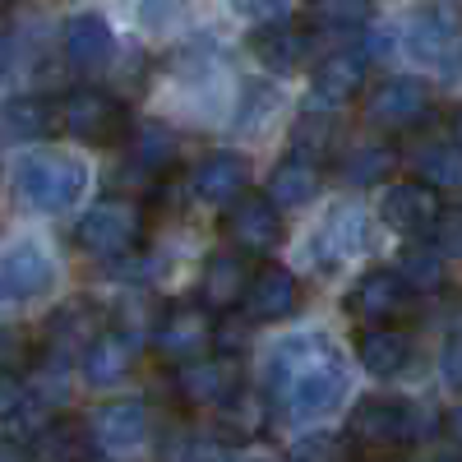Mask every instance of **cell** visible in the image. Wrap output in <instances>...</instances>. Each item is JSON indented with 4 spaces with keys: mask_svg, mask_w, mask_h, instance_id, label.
Here are the masks:
<instances>
[{
    "mask_svg": "<svg viewBox=\"0 0 462 462\" xmlns=\"http://www.w3.org/2000/svg\"><path fill=\"white\" fill-rule=\"evenodd\" d=\"M152 346L185 365V361H199L208 346H213V319L204 305H171V310L158 319V333H152Z\"/></svg>",
    "mask_w": 462,
    "mask_h": 462,
    "instance_id": "cell-7",
    "label": "cell"
},
{
    "mask_svg": "<svg viewBox=\"0 0 462 462\" xmlns=\"http://www.w3.org/2000/svg\"><path fill=\"white\" fill-rule=\"evenodd\" d=\"M263 195L273 199L278 208H300V204H310V199L319 195V162L291 152V158H282V162L273 167Z\"/></svg>",
    "mask_w": 462,
    "mask_h": 462,
    "instance_id": "cell-23",
    "label": "cell"
},
{
    "mask_svg": "<svg viewBox=\"0 0 462 462\" xmlns=\"http://www.w3.org/2000/svg\"><path fill=\"white\" fill-rule=\"evenodd\" d=\"M435 462H453V457H435Z\"/></svg>",
    "mask_w": 462,
    "mask_h": 462,
    "instance_id": "cell-44",
    "label": "cell"
},
{
    "mask_svg": "<svg viewBox=\"0 0 462 462\" xmlns=\"http://www.w3.org/2000/svg\"><path fill=\"white\" fill-rule=\"evenodd\" d=\"M379 10V0H305V14L310 23L328 28V32H352V28H365Z\"/></svg>",
    "mask_w": 462,
    "mask_h": 462,
    "instance_id": "cell-26",
    "label": "cell"
},
{
    "mask_svg": "<svg viewBox=\"0 0 462 462\" xmlns=\"http://www.w3.org/2000/svg\"><path fill=\"white\" fill-rule=\"evenodd\" d=\"M134 365V337L130 333H116V328H102L93 333V342L79 352V370L93 389H111V383H121Z\"/></svg>",
    "mask_w": 462,
    "mask_h": 462,
    "instance_id": "cell-15",
    "label": "cell"
},
{
    "mask_svg": "<svg viewBox=\"0 0 462 462\" xmlns=\"http://www.w3.org/2000/svg\"><path fill=\"white\" fill-rule=\"evenodd\" d=\"M74 241H79V250H88L97 259H125L143 245V213L125 199H102L79 217Z\"/></svg>",
    "mask_w": 462,
    "mask_h": 462,
    "instance_id": "cell-5",
    "label": "cell"
},
{
    "mask_svg": "<svg viewBox=\"0 0 462 462\" xmlns=\"http://www.w3.org/2000/svg\"><path fill=\"white\" fill-rule=\"evenodd\" d=\"M102 453H130L148 439V407L139 398H121V402H106L93 416V435H88Z\"/></svg>",
    "mask_w": 462,
    "mask_h": 462,
    "instance_id": "cell-14",
    "label": "cell"
},
{
    "mask_svg": "<svg viewBox=\"0 0 462 462\" xmlns=\"http://www.w3.org/2000/svg\"><path fill=\"white\" fill-rule=\"evenodd\" d=\"M333 134H337L333 116L310 111V116H305V121L296 125V152H300V158H310V152H324V148L333 143Z\"/></svg>",
    "mask_w": 462,
    "mask_h": 462,
    "instance_id": "cell-34",
    "label": "cell"
},
{
    "mask_svg": "<svg viewBox=\"0 0 462 462\" xmlns=\"http://www.w3.org/2000/svg\"><path fill=\"white\" fill-rule=\"evenodd\" d=\"M37 457L42 462H79L84 457V430L74 420H51L37 435Z\"/></svg>",
    "mask_w": 462,
    "mask_h": 462,
    "instance_id": "cell-31",
    "label": "cell"
},
{
    "mask_svg": "<svg viewBox=\"0 0 462 462\" xmlns=\"http://www.w3.org/2000/svg\"><path fill=\"white\" fill-rule=\"evenodd\" d=\"M346 389H352L346 361L324 333L282 337L268 356V398L287 420H319L337 411Z\"/></svg>",
    "mask_w": 462,
    "mask_h": 462,
    "instance_id": "cell-1",
    "label": "cell"
},
{
    "mask_svg": "<svg viewBox=\"0 0 462 462\" xmlns=\"http://www.w3.org/2000/svg\"><path fill=\"white\" fill-rule=\"evenodd\" d=\"M226 231H231V241H236L245 254H268L278 241H282V213L278 204L268 199V195H245L231 204L226 213Z\"/></svg>",
    "mask_w": 462,
    "mask_h": 462,
    "instance_id": "cell-11",
    "label": "cell"
},
{
    "mask_svg": "<svg viewBox=\"0 0 462 462\" xmlns=\"http://www.w3.org/2000/svg\"><path fill=\"white\" fill-rule=\"evenodd\" d=\"M0 462H28V453L19 444H10V439H0Z\"/></svg>",
    "mask_w": 462,
    "mask_h": 462,
    "instance_id": "cell-40",
    "label": "cell"
},
{
    "mask_svg": "<svg viewBox=\"0 0 462 462\" xmlns=\"http://www.w3.org/2000/svg\"><path fill=\"white\" fill-rule=\"evenodd\" d=\"M60 47H65V60L69 65H79V69H97L111 60L116 51V32L102 14H74L65 23V37H60Z\"/></svg>",
    "mask_w": 462,
    "mask_h": 462,
    "instance_id": "cell-21",
    "label": "cell"
},
{
    "mask_svg": "<svg viewBox=\"0 0 462 462\" xmlns=\"http://www.w3.org/2000/svg\"><path fill=\"white\" fill-rule=\"evenodd\" d=\"M398 278H402L416 296H420V291H439V287H444V254L430 250V245H411V250H402Z\"/></svg>",
    "mask_w": 462,
    "mask_h": 462,
    "instance_id": "cell-30",
    "label": "cell"
},
{
    "mask_svg": "<svg viewBox=\"0 0 462 462\" xmlns=\"http://www.w3.org/2000/svg\"><path fill=\"white\" fill-rule=\"evenodd\" d=\"M457 143H462V116H457Z\"/></svg>",
    "mask_w": 462,
    "mask_h": 462,
    "instance_id": "cell-43",
    "label": "cell"
},
{
    "mask_svg": "<svg viewBox=\"0 0 462 462\" xmlns=\"http://www.w3.org/2000/svg\"><path fill=\"white\" fill-rule=\"evenodd\" d=\"M365 116H370L379 130H411L416 121H426V116H430V88L420 84V79H407V74L383 79L370 93Z\"/></svg>",
    "mask_w": 462,
    "mask_h": 462,
    "instance_id": "cell-8",
    "label": "cell"
},
{
    "mask_svg": "<svg viewBox=\"0 0 462 462\" xmlns=\"http://www.w3.org/2000/svg\"><path fill=\"white\" fill-rule=\"evenodd\" d=\"M273 106H278V88L273 84H245V102L236 106V130H254L263 116H273Z\"/></svg>",
    "mask_w": 462,
    "mask_h": 462,
    "instance_id": "cell-33",
    "label": "cell"
},
{
    "mask_svg": "<svg viewBox=\"0 0 462 462\" xmlns=\"http://www.w3.org/2000/svg\"><path fill=\"white\" fill-rule=\"evenodd\" d=\"M130 158L134 167H143L148 176H162L176 167V134L167 125H143L134 139H130Z\"/></svg>",
    "mask_w": 462,
    "mask_h": 462,
    "instance_id": "cell-27",
    "label": "cell"
},
{
    "mask_svg": "<svg viewBox=\"0 0 462 462\" xmlns=\"http://www.w3.org/2000/svg\"><path fill=\"white\" fill-rule=\"evenodd\" d=\"M365 51H337L328 56L324 65H315V79H310V97L319 106H342V102H352L361 88H365Z\"/></svg>",
    "mask_w": 462,
    "mask_h": 462,
    "instance_id": "cell-17",
    "label": "cell"
},
{
    "mask_svg": "<svg viewBox=\"0 0 462 462\" xmlns=\"http://www.w3.org/2000/svg\"><path fill=\"white\" fill-rule=\"evenodd\" d=\"M411 305H416V291L393 273V268H370V273L352 287V296H346V310L370 328H389L393 319L411 315Z\"/></svg>",
    "mask_w": 462,
    "mask_h": 462,
    "instance_id": "cell-6",
    "label": "cell"
},
{
    "mask_svg": "<svg viewBox=\"0 0 462 462\" xmlns=\"http://www.w3.org/2000/svg\"><path fill=\"white\" fill-rule=\"evenodd\" d=\"M435 250L444 259H462V204L439 208V217H435Z\"/></svg>",
    "mask_w": 462,
    "mask_h": 462,
    "instance_id": "cell-35",
    "label": "cell"
},
{
    "mask_svg": "<svg viewBox=\"0 0 462 462\" xmlns=\"http://www.w3.org/2000/svg\"><path fill=\"white\" fill-rule=\"evenodd\" d=\"M420 430H426V420L402 398H365V402H356L352 426H346V435L356 444L379 448V453H398V448L416 444Z\"/></svg>",
    "mask_w": 462,
    "mask_h": 462,
    "instance_id": "cell-4",
    "label": "cell"
},
{
    "mask_svg": "<svg viewBox=\"0 0 462 462\" xmlns=\"http://www.w3.org/2000/svg\"><path fill=\"white\" fill-rule=\"evenodd\" d=\"M379 217L383 226L402 231V236H426V231H435V217H439V189L420 185V180H398L383 189Z\"/></svg>",
    "mask_w": 462,
    "mask_h": 462,
    "instance_id": "cell-10",
    "label": "cell"
},
{
    "mask_svg": "<svg viewBox=\"0 0 462 462\" xmlns=\"http://www.w3.org/2000/svg\"><path fill=\"white\" fill-rule=\"evenodd\" d=\"M439 374L453 393H462V333H453L444 342V356H439Z\"/></svg>",
    "mask_w": 462,
    "mask_h": 462,
    "instance_id": "cell-38",
    "label": "cell"
},
{
    "mask_svg": "<svg viewBox=\"0 0 462 462\" xmlns=\"http://www.w3.org/2000/svg\"><path fill=\"white\" fill-rule=\"evenodd\" d=\"M56 125L69 134V139H84V143H116L130 125V111L125 102L106 93V88H74L60 97V111H56Z\"/></svg>",
    "mask_w": 462,
    "mask_h": 462,
    "instance_id": "cell-3",
    "label": "cell"
},
{
    "mask_svg": "<svg viewBox=\"0 0 462 462\" xmlns=\"http://www.w3.org/2000/svg\"><path fill=\"white\" fill-rule=\"evenodd\" d=\"M250 51L263 69H273V74H291L305 65V56H310V37H305L300 28H291L287 19L282 23H259L250 32Z\"/></svg>",
    "mask_w": 462,
    "mask_h": 462,
    "instance_id": "cell-19",
    "label": "cell"
},
{
    "mask_svg": "<svg viewBox=\"0 0 462 462\" xmlns=\"http://www.w3.org/2000/svg\"><path fill=\"white\" fill-rule=\"evenodd\" d=\"M361 245H365V213L361 208H333L328 226L315 236V250H328L324 254V268H333L346 254H356Z\"/></svg>",
    "mask_w": 462,
    "mask_h": 462,
    "instance_id": "cell-24",
    "label": "cell"
},
{
    "mask_svg": "<svg viewBox=\"0 0 462 462\" xmlns=\"http://www.w3.org/2000/svg\"><path fill=\"white\" fill-rule=\"evenodd\" d=\"M51 278H56V263L42 245H14L10 254H0V310L42 296Z\"/></svg>",
    "mask_w": 462,
    "mask_h": 462,
    "instance_id": "cell-9",
    "label": "cell"
},
{
    "mask_svg": "<svg viewBox=\"0 0 462 462\" xmlns=\"http://www.w3.org/2000/svg\"><path fill=\"white\" fill-rule=\"evenodd\" d=\"M5 111V134L10 139H42L51 125H56V111H51V102H37V97H19V102H5L0 106Z\"/></svg>",
    "mask_w": 462,
    "mask_h": 462,
    "instance_id": "cell-29",
    "label": "cell"
},
{
    "mask_svg": "<svg viewBox=\"0 0 462 462\" xmlns=\"http://www.w3.org/2000/svg\"><path fill=\"white\" fill-rule=\"evenodd\" d=\"M5 97H10V84H5V74H0V106H5Z\"/></svg>",
    "mask_w": 462,
    "mask_h": 462,
    "instance_id": "cell-42",
    "label": "cell"
},
{
    "mask_svg": "<svg viewBox=\"0 0 462 462\" xmlns=\"http://www.w3.org/2000/svg\"><path fill=\"white\" fill-rule=\"evenodd\" d=\"M245 180H250V162L241 152H208V158L195 167L189 185L204 204H231L245 195Z\"/></svg>",
    "mask_w": 462,
    "mask_h": 462,
    "instance_id": "cell-20",
    "label": "cell"
},
{
    "mask_svg": "<svg viewBox=\"0 0 462 462\" xmlns=\"http://www.w3.org/2000/svg\"><path fill=\"white\" fill-rule=\"evenodd\" d=\"M14 189L32 213H65L84 199L88 167L65 148H32L14 162Z\"/></svg>",
    "mask_w": 462,
    "mask_h": 462,
    "instance_id": "cell-2",
    "label": "cell"
},
{
    "mask_svg": "<svg viewBox=\"0 0 462 462\" xmlns=\"http://www.w3.org/2000/svg\"><path fill=\"white\" fill-rule=\"evenodd\" d=\"M407 51H411L420 65H435V69L453 74L457 60H462V32H457V23H453L448 14L420 10V14H411V23H407Z\"/></svg>",
    "mask_w": 462,
    "mask_h": 462,
    "instance_id": "cell-12",
    "label": "cell"
},
{
    "mask_svg": "<svg viewBox=\"0 0 462 462\" xmlns=\"http://www.w3.org/2000/svg\"><path fill=\"white\" fill-rule=\"evenodd\" d=\"M287 457L291 462H342L346 457V444L337 435H328V430H315V435H300Z\"/></svg>",
    "mask_w": 462,
    "mask_h": 462,
    "instance_id": "cell-32",
    "label": "cell"
},
{
    "mask_svg": "<svg viewBox=\"0 0 462 462\" xmlns=\"http://www.w3.org/2000/svg\"><path fill=\"white\" fill-rule=\"evenodd\" d=\"M448 435L462 444V407H453V411H448Z\"/></svg>",
    "mask_w": 462,
    "mask_h": 462,
    "instance_id": "cell-41",
    "label": "cell"
},
{
    "mask_svg": "<svg viewBox=\"0 0 462 462\" xmlns=\"http://www.w3.org/2000/svg\"><path fill=\"white\" fill-rule=\"evenodd\" d=\"M245 287H250V268L236 250H217L208 254L204 263V278H199V300L204 310H231V305L245 300Z\"/></svg>",
    "mask_w": 462,
    "mask_h": 462,
    "instance_id": "cell-18",
    "label": "cell"
},
{
    "mask_svg": "<svg viewBox=\"0 0 462 462\" xmlns=\"http://www.w3.org/2000/svg\"><path fill=\"white\" fill-rule=\"evenodd\" d=\"M28 407V389L14 370H0V420H10L14 411Z\"/></svg>",
    "mask_w": 462,
    "mask_h": 462,
    "instance_id": "cell-37",
    "label": "cell"
},
{
    "mask_svg": "<svg viewBox=\"0 0 462 462\" xmlns=\"http://www.w3.org/2000/svg\"><path fill=\"white\" fill-rule=\"evenodd\" d=\"M398 167V152L389 143H365V148H352L342 158V180L346 185H374L383 176H393Z\"/></svg>",
    "mask_w": 462,
    "mask_h": 462,
    "instance_id": "cell-28",
    "label": "cell"
},
{
    "mask_svg": "<svg viewBox=\"0 0 462 462\" xmlns=\"http://www.w3.org/2000/svg\"><path fill=\"white\" fill-rule=\"evenodd\" d=\"M231 5L254 23H282L291 14V0H231Z\"/></svg>",
    "mask_w": 462,
    "mask_h": 462,
    "instance_id": "cell-36",
    "label": "cell"
},
{
    "mask_svg": "<svg viewBox=\"0 0 462 462\" xmlns=\"http://www.w3.org/2000/svg\"><path fill=\"white\" fill-rule=\"evenodd\" d=\"M296 305H300V287L296 278L287 273V268L278 263H263L259 273H250V287H245V310L250 319H287L296 315Z\"/></svg>",
    "mask_w": 462,
    "mask_h": 462,
    "instance_id": "cell-16",
    "label": "cell"
},
{
    "mask_svg": "<svg viewBox=\"0 0 462 462\" xmlns=\"http://www.w3.org/2000/svg\"><path fill=\"white\" fill-rule=\"evenodd\" d=\"M416 176L430 189H462V143H426L416 152Z\"/></svg>",
    "mask_w": 462,
    "mask_h": 462,
    "instance_id": "cell-25",
    "label": "cell"
},
{
    "mask_svg": "<svg viewBox=\"0 0 462 462\" xmlns=\"http://www.w3.org/2000/svg\"><path fill=\"white\" fill-rule=\"evenodd\" d=\"M236 379H241L236 356H199L176 370V393L189 407H222L236 393Z\"/></svg>",
    "mask_w": 462,
    "mask_h": 462,
    "instance_id": "cell-13",
    "label": "cell"
},
{
    "mask_svg": "<svg viewBox=\"0 0 462 462\" xmlns=\"http://www.w3.org/2000/svg\"><path fill=\"white\" fill-rule=\"evenodd\" d=\"M171 14H180V0H143V5H139V19H143L148 28H152V23L162 28Z\"/></svg>",
    "mask_w": 462,
    "mask_h": 462,
    "instance_id": "cell-39",
    "label": "cell"
},
{
    "mask_svg": "<svg viewBox=\"0 0 462 462\" xmlns=\"http://www.w3.org/2000/svg\"><path fill=\"white\" fill-rule=\"evenodd\" d=\"M356 361L374 379H393L411 361V337L402 328H365L361 342H356Z\"/></svg>",
    "mask_w": 462,
    "mask_h": 462,
    "instance_id": "cell-22",
    "label": "cell"
}]
</instances>
